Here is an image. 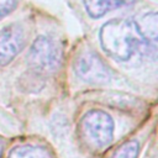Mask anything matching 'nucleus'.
Wrapping results in <instances>:
<instances>
[{
  "mask_svg": "<svg viewBox=\"0 0 158 158\" xmlns=\"http://www.w3.org/2000/svg\"><path fill=\"white\" fill-rule=\"evenodd\" d=\"M101 48L116 60H127L136 51L149 46L139 36L135 21L115 19L106 22L99 33Z\"/></svg>",
  "mask_w": 158,
  "mask_h": 158,
  "instance_id": "nucleus-1",
  "label": "nucleus"
},
{
  "mask_svg": "<svg viewBox=\"0 0 158 158\" xmlns=\"http://www.w3.org/2000/svg\"><path fill=\"white\" fill-rule=\"evenodd\" d=\"M114 120L102 110H90L80 120L78 128L84 144L95 151L109 146L114 138Z\"/></svg>",
  "mask_w": 158,
  "mask_h": 158,
  "instance_id": "nucleus-2",
  "label": "nucleus"
},
{
  "mask_svg": "<svg viewBox=\"0 0 158 158\" xmlns=\"http://www.w3.org/2000/svg\"><path fill=\"white\" fill-rule=\"evenodd\" d=\"M62 62V49L51 38L40 36L28 52V64L38 74L56 72Z\"/></svg>",
  "mask_w": 158,
  "mask_h": 158,
  "instance_id": "nucleus-3",
  "label": "nucleus"
},
{
  "mask_svg": "<svg viewBox=\"0 0 158 158\" xmlns=\"http://www.w3.org/2000/svg\"><path fill=\"white\" fill-rule=\"evenodd\" d=\"M75 74L89 84H106L111 79V70L107 64L91 49L83 51L74 60Z\"/></svg>",
  "mask_w": 158,
  "mask_h": 158,
  "instance_id": "nucleus-4",
  "label": "nucleus"
},
{
  "mask_svg": "<svg viewBox=\"0 0 158 158\" xmlns=\"http://www.w3.org/2000/svg\"><path fill=\"white\" fill-rule=\"evenodd\" d=\"M26 37L20 25H10L0 31V65L10 63L25 47Z\"/></svg>",
  "mask_w": 158,
  "mask_h": 158,
  "instance_id": "nucleus-5",
  "label": "nucleus"
},
{
  "mask_svg": "<svg viewBox=\"0 0 158 158\" xmlns=\"http://www.w3.org/2000/svg\"><path fill=\"white\" fill-rule=\"evenodd\" d=\"M158 16L156 12H149L142 16L136 23L137 31L143 41L156 51L157 46V32H158Z\"/></svg>",
  "mask_w": 158,
  "mask_h": 158,
  "instance_id": "nucleus-6",
  "label": "nucleus"
},
{
  "mask_svg": "<svg viewBox=\"0 0 158 158\" xmlns=\"http://www.w3.org/2000/svg\"><path fill=\"white\" fill-rule=\"evenodd\" d=\"M133 1L135 0H84V5L91 17L99 19L114 9L132 4Z\"/></svg>",
  "mask_w": 158,
  "mask_h": 158,
  "instance_id": "nucleus-7",
  "label": "nucleus"
},
{
  "mask_svg": "<svg viewBox=\"0 0 158 158\" xmlns=\"http://www.w3.org/2000/svg\"><path fill=\"white\" fill-rule=\"evenodd\" d=\"M7 158H53V157L43 147L33 146V144H22L12 148Z\"/></svg>",
  "mask_w": 158,
  "mask_h": 158,
  "instance_id": "nucleus-8",
  "label": "nucleus"
},
{
  "mask_svg": "<svg viewBox=\"0 0 158 158\" xmlns=\"http://www.w3.org/2000/svg\"><path fill=\"white\" fill-rule=\"evenodd\" d=\"M139 152V144L137 141H127L122 143L112 154L111 158H137Z\"/></svg>",
  "mask_w": 158,
  "mask_h": 158,
  "instance_id": "nucleus-9",
  "label": "nucleus"
},
{
  "mask_svg": "<svg viewBox=\"0 0 158 158\" xmlns=\"http://www.w3.org/2000/svg\"><path fill=\"white\" fill-rule=\"evenodd\" d=\"M17 0H0V19L9 15L16 6Z\"/></svg>",
  "mask_w": 158,
  "mask_h": 158,
  "instance_id": "nucleus-10",
  "label": "nucleus"
},
{
  "mask_svg": "<svg viewBox=\"0 0 158 158\" xmlns=\"http://www.w3.org/2000/svg\"><path fill=\"white\" fill-rule=\"evenodd\" d=\"M1 153H2V143L0 142V158H1Z\"/></svg>",
  "mask_w": 158,
  "mask_h": 158,
  "instance_id": "nucleus-11",
  "label": "nucleus"
}]
</instances>
